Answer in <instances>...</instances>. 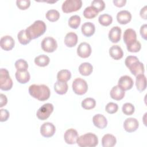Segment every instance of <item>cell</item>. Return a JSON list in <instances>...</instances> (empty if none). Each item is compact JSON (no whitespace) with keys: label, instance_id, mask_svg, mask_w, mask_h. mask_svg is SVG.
I'll return each mask as SVG.
<instances>
[{"label":"cell","instance_id":"cell-40","mask_svg":"<svg viewBox=\"0 0 147 147\" xmlns=\"http://www.w3.org/2000/svg\"><path fill=\"white\" fill-rule=\"evenodd\" d=\"M91 6L99 12L103 10L105 7V3L102 0H94L91 2Z\"/></svg>","mask_w":147,"mask_h":147},{"label":"cell","instance_id":"cell-27","mask_svg":"<svg viewBox=\"0 0 147 147\" xmlns=\"http://www.w3.org/2000/svg\"><path fill=\"white\" fill-rule=\"evenodd\" d=\"M16 78L17 80L21 83L25 84L29 82L30 78V74L28 71H17L15 74Z\"/></svg>","mask_w":147,"mask_h":147},{"label":"cell","instance_id":"cell-43","mask_svg":"<svg viewBox=\"0 0 147 147\" xmlns=\"http://www.w3.org/2000/svg\"><path fill=\"white\" fill-rule=\"evenodd\" d=\"M0 121L5 122L6 121L9 117V112L6 109H1L0 110Z\"/></svg>","mask_w":147,"mask_h":147},{"label":"cell","instance_id":"cell-33","mask_svg":"<svg viewBox=\"0 0 147 147\" xmlns=\"http://www.w3.org/2000/svg\"><path fill=\"white\" fill-rule=\"evenodd\" d=\"M82 107L86 110L94 109L96 105V101L94 98H86L82 102Z\"/></svg>","mask_w":147,"mask_h":147},{"label":"cell","instance_id":"cell-14","mask_svg":"<svg viewBox=\"0 0 147 147\" xmlns=\"http://www.w3.org/2000/svg\"><path fill=\"white\" fill-rule=\"evenodd\" d=\"M139 126L138 120L134 118H129L125 119L123 123L124 129L129 133L135 131Z\"/></svg>","mask_w":147,"mask_h":147},{"label":"cell","instance_id":"cell-2","mask_svg":"<svg viewBox=\"0 0 147 147\" xmlns=\"http://www.w3.org/2000/svg\"><path fill=\"white\" fill-rule=\"evenodd\" d=\"M47 26L41 20L35 21L26 29V34L30 40L35 39L42 35L46 31Z\"/></svg>","mask_w":147,"mask_h":147},{"label":"cell","instance_id":"cell-28","mask_svg":"<svg viewBox=\"0 0 147 147\" xmlns=\"http://www.w3.org/2000/svg\"><path fill=\"white\" fill-rule=\"evenodd\" d=\"M92 71L93 67L90 63H83L79 67V71L80 74L83 76L90 75L92 73Z\"/></svg>","mask_w":147,"mask_h":147},{"label":"cell","instance_id":"cell-44","mask_svg":"<svg viewBox=\"0 0 147 147\" xmlns=\"http://www.w3.org/2000/svg\"><path fill=\"white\" fill-rule=\"evenodd\" d=\"M140 34L144 40L147 38V25L144 24L140 28Z\"/></svg>","mask_w":147,"mask_h":147},{"label":"cell","instance_id":"cell-24","mask_svg":"<svg viewBox=\"0 0 147 147\" xmlns=\"http://www.w3.org/2000/svg\"><path fill=\"white\" fill-rule=\"evenodd\" d=\"M109 54L114 60H119L123 56V52L122 48L119 45H113L109 49Z\"/></svg>","mask_w":147,"mask_h":147},{"label":"cell","instance_id":"cell-45","mask_svg":"<svg viewBox=\"0 0 147 147\" xmlns=\"http://www.w3.org/2000/svg\"><path fill=\"white\" fill-rule=\"evenodd\" d=\"M0 99H1V102H0V107H2L4 106H5L7 104V99L6 96V95H5L3 94H0Z\"/></svg>","mask_w":147,"mask_h":147},{"label":"cell","instance_id":"cell-32","mask_svg":"<svg viewBox=\"0 0 147 147\" xmlns=\"http://www.w3.org/2000/svg\"><path fill=\"white\" fill-rule=\"evenodd\" d=\"M99 22L103 26H107L113 22V17L109 14H102L98 18Z\"/></svg>","mask_w":147,"mask_h":147},{"label":"cell","instance_id":"cell-41","mask_svg":"<svg viewBox=\"0 0 147 147\" xmlns=\"http://www.w3.org/2000/svg\"><path fill=\"white\" fill-rule=\"evenodd\" d=\"M118 106L117 103L114 102L108 103L105 107L106 111L109 114H114L118 111Z\"/></svg>","mask_w":147,"mask_h":147},{"label":"cell","instance_id":"cell-10","mask_svg":"<svg viewBox=\"0 0 147 147\" xmlns=\"http://www.w3.org/2000/svg\"><path fill=\"white\" fill-rule=\"evenodd\" d=\"M56 131V127L55 125L51 122H47L44 123L40 127L41 134L46 138L52 137Z\"/></svg>","mask_w":147,"mask_h":147},{"label":"cell","instance_id":"cell-16","mask_svg":"<svg viewBox=\"0 0 147 147\" xmlns=\"http://www.w3.org/2000/svg\"><path fill=\"white\" fill-rule=\"evenodd\" d=\"M92 122L94 125L99 129H104L107 125V121L106 118L102 114H97L92 117Z\"/></svg>","mask_w":147,"mask_h":147},{"label":"cell","instance_id":"cell-35","mask_svg":"<svg viewBox=\"0 0 147 147\" xmlns=\"http://www.w3.org/2000/svg\"><path fill=\"white\" fill-rule=\"evenodd\" d=\"M80 17L78 15H74L68 20V25L72 29H77L80 24Z\"/></svg>","mask_w":147,"mask_h":147},{"label":"cell","instance_id":"cell-22","mask_svg":"<svg viewBox=\"0 0 147 147\" xmlns=\"http://www.w3.org/2000/svg\"><path fill=\"white\" fill-rule=\"evenodd\" d=\"M78 37L74 32L68 33L64 38V44L68 47H73L75 46L78 42Z\"/></svg>","mask_w":147,"mask_h":147},{"label":"cell","instance_id":"cell-1","mask_svg":"<svg viewBox=\"0 0 147 147\" xmlns=\"http://www.w3.org/2000/svg\"><path fill=\"white\" fill-rule=\"evenodd\" d=\"M28 90L32 97L40 101L47 100L51 95L49 87L45 84H32L29 86Z\"/></svg>","mask_w":147,"mask_h":147},{"label":"cell","instance_id":"cell-17","mask_svg":"<svg viewBox=\"0 0 147 147\" xmlns=\"http://www.w3.org/2000/svg\"><path fill=\"white\" fill-rule=\"evenodd\" d=\"M123 41L126 45H129L137 40V34L136 31L131 28L125 30L123 33Z\"/></svg>","mask_w":147,"mask_h":147},{"label":"cell","instance_id":"cell-4","mask_svg":"<svg viewBox=\"0 0 147 147\" xmlns=\"http://www.w3.org/2000/svg\"><path fill=\"white\" fill-rule=\"evenodd\" d=\"M76 143L80 147H95L98 144V138L95 134L87 133L79 137Z\"/></svg>","mask_w":147,"mask_h":147},{"label":"cell","instance_id":"cell-34","mask_svg":"<svg viewBox=\"0 0 147 147\" xmlns=\"http://www.w3.org/2000/svg\"><path fill=\"white\" fill-rule=\"evenodd\" d=\"M46 18L51 22H55L60 18L59 12L55 9L49 10L46 13Z\"/></svg>","mask_w":147,"mask_h":147},{"label":"cell","instance_id":"cell-38","mask_svg":"<svg viewBox=\"0 0 147 147\" xmlns=\"http://www.w3.org/2000/svg\"><path fill=\"white\" fill-rule=\"evenodd\" d=\"M127 49L130 52H138L141 48V44L138 40L126 45Z\"/></svg>","mask_w":147,"mask_h":147},{"label":"cell","instance_id":"cell-12","mask_svg":"<svg viewBox=\"0 0 147 147\" xmlns=\"http://www.w3.org/2000/svg\"><path fill=\"white\" fill-rule=\"evenodd\" d=\"M79 135L78 131L74 129L67 130L64 134V139L68 144L72 145L76 143Z\"/></svg>","mask_w":147,"mask_h":147},{"label":"cell","instance_id":"cell-47","mask_svg":"<svg viewBox=\"0 0 147 147\" xmlns=\"http://www.w3.org/2000/svg\"><path fill=\"white\" fill-rule=\"evenodd\" d=\"M140 14L142 18L145 20L146 19V6H145L143 8L141 9Z\"/></svg>","mask_w":147,"mask_h":147},{"label":"cell","instance_id":"cell-26","mask_svg":"<svg viewBox=\"0 0 147 147\" xmlns=\"http://www.w3.org/2000/svg\"><path fill=\"white\" fill-rule=\"evenodd\" d=\"M68 86L67 82L56 81L54 84V90L55 92L60 95L65 94L68 90Z\"/></svg>","mask_w":147,"mask_h":147},{"label":"cell","instance_id":"cell-36","mask_svg":"<svg viewBox=\"0 0 147 147\" xmlns=\"http://www.w3.org/2000/svg\"><path fill=\"white\" fill-rule=\"evenodd\" d=\"M14 65L18 71H26L28 68V64L27 61L22 59L17 60L15 62Z\"/></svg>","mask_w":147,"mask_h":147},{"label":"cell","instance_id":"cell-15","mask_svg":"<svg viewBox=\"0 0 147 147\" xmlns=\"http://www.w3.org/2000/svg\"><path fill=\"white\" fill-rule=\"evenodd\" d=\"M15 42L13 37L6 35L1 37L0 40L1 47L5 51H10L14 47Z\"/></svg>","mask_w":147,"mask_h":147},{"label":"cell","instance_id":"cell-7","mask_svg":"<svg viewBox=\"0 0 147 147\" xmlns=\"http://www.w3.org/2000/svg\"><path fill=\"white\" fill-rule=\"evenodd\" d=\"M72 87L74 92L79 95L86 94L88 90V85L86 81L80 78H76L73 81Z\"/></svg>","mask_w":147,"mask_h":147},{"label":"cell","instance_id":"cell-8","mask_svg":"<svg viewBox=\"0 0 147 147\" xmlns=\"http://www.w3.org/2000/svg\"><path fill=\"white\" fill-rule=\"evenodd\" d=\"M53 111V106L52 103H47L41 106L37 111L36 115L40 120H45L48 118Z\"/></svg>","mask_w":147,"mask_h":147},{"label":"cell","instance_id":"cell-42","mask_svg":"<svg viewBox=\"0 0 147 147\" xmlns=\"http://www.w3.org/2000/svg\"><path fill=\"white\" fill-rule=\"evenodd\" d=\"M16 4L20 9L26 10L30 6V1L29 0H17Z\"/></svg>","mask_w":147,"mask_h":147},{"label":"cell","instance_id":"cell-29","mask_svg":"<svg viewBox=\"0 0 147 147\" xmlns=\"http://www.w3.org/2000/svg\"><path fill=\"white\" fill-rule=\"evenodd\" d=\"M34 63L39 67H45L48 65L50 59L45 55H40L34 59Z\"/></svg>","mask_w":147,"mask_h":147},{"label":"cell","instance_id":"cell-5","mask_svg":"<svg viewBox=\"0 0 147 147\" xmlns=\"http://www.w3.org/2000/svg\"><path fill=\"white\" fill-rule=\"evenodd\" d=\"M13 81L9 71L5 68L0 69V88L3 91H8L12 88Z\"/></svg>","mask_w":147,"mask_h":147},{"label":"cell","instance_id":"cell-21","mask_svg":"<svg viewBox=\"0 0 147 147\" xmlns=\"http://www.w3.org/2000/svg\"><path fill=\"white\" fill-rule=\"evenodd\" d=\"M82 33L86 37H90L94 34L95 31V27L94 24L91 22H86L82 25Z\"/></svg>","mask_w":147,"mask_h":147},{"label":"cell","instance_id":"cell-13","mask_svg":"<svg viewBox=\"0 0 147 147\" xmlns=\"http://www.w3.org/2000/svg\"><path fill=\"white\" fill-rule=\"evenodd\" d=\"M132 78L127 75H123L120 77L118 82V85L124 91L130 90L133 86Z\"/></svg>","mask_w":147,"mask_h":147},{"label":"cell","instance_id":"cell-11","mask_svg":"<svg viewBox=\"0 0 147 147\" xmlns=\"http://www.w3.org/2000/svg\"><path fill=\"white\" fill-rule=\"evenodd\" d=\"M91 53L90 45L86 42H81L77 48V54L82 58L88 57Z\"/></svg>","mask_w":147,"mask_h":147},{"label":"cell","instance_id":"cell-31","mask_svg":"<svg viewBox=\"0 0 147 147\" xmlns=\"http://www.w3.org/2000/svg\"><path fill=\"white\" fill-rule=\"evenodd\" d=\"M98 13L99 12L94 7L90 6L85 8L83 11V16L87 19H91L95 17Z\"/></svg>","mask_w":147,"mask_h":147},{"label":"cell","instance_id":"cell-39","mask_svg":"<svg viewBox=\"0 0 147 147\" xmlns=\"http://www.w3.org/2000/svg\"><path fill=\"white\" fill-rule=\"evenodd\" d=\"M122 112L126 115H132L135 110L134 106L130 103H125L122 107Z\"/></svg>","mask_w":147,"mask_h":147},{"label":"cell","instance_id":"cell-9","mask_svg":"<svg viewBox=\"0 0 147 147\" xmlns=\"http://www.w3.org/2000/svg\"><path fill=\"white\" fill-rule=\"evenodd\" d=\"M41 48L46 52H53L57 47V44L55 38L52 37H46L41 41Z\"/></svg>","mask_w":147,"mask_h":147},{"label":"cell","instance_id":"cell-30","mask_svg":"<svg viewBox=\"0 0 147 147\" xmlns=\"http://www.w3.org/2000/svg\"><path fill=\"white\" fill-rule=\"evenodd\" d=\"M71 78V73L68 69H61L57 72V80L67 82Z\"/></svg>","mask_w":147,"mask_h":147},{"label":"cell","instance_id":"cell-37","mask_svg":"<svg viewBox=\"0 0 147 147\" xmlns=\"http://www.w3.org/2000/svg\"><path fill=\"white\" fill-rule=\"evenodd\" d=\"M17 38L18 40V41L22 45H26L30 42L31 40L28 38L26 34L25 30H20L18 34H17Z\"/></svg>","mask_w":147,"mask_h":147},{"label":"cell","instance_id":"cell-46","mask_svg":"<svg viewBox=\"0 0 147 147\" xmlns=\"http://www.w3.org/2000/svg\"><path fill=\"white\" fill-rule=\"evenodd\" d=\"M114 4L117 7H122L125 6V3H126V0H113Z\"/></svg>","mask_w":147,"mask_h":147},{"label":"cell","instance_id":"cell-3","mask_svg":"<svg viewBox=\"0 0 147 147\" xmlns=\"http://www.w3.org/2000/svg\"><path fill=\"white\" fill-rule=\"evenodd\" d=\"M125 63L131 73L135 76L140 74H144L145 71L144 64L139 61L137 57L129 56L125 59Z\"/></svg>","mask_w":147,"mask_h":147},{"label":"cell","instance_id":"cell-25","mask_svg":"<svg viewBox=\"0 0 147 147\" xmlns=\"http://www.w3.org/2000/svg\"><path fill=\"white\" fill-rule=\"evenodd\" d=\"M136 85L137 89L140 92H142L146 89V78L144 74H140L136 76Z\"/></svg>","mask_w":147,"mask_h":147},{"label":"cell","instance_id":"cell-6","mask_svg":"<svg viewBox=\"0 0 147 147\" xmlns=\"http://www.w3.org/2000/svg\"><path fill=\"white\" fill-rule=\"evenodd\" d=\"M82 6L81 0H66L63 3L61 9L63 12L68 13L79 10Z\"/></svg>","mask_w":147,"mask_h":147},{"label":"cell","instance_id":"cell-18","mask_svg":"<svg viewBox=\"0 0 147 147\" xmlns=\"http://www.w3.org/2000/svg\"><path fill=\"white\" fill-rule=\"evenodd\" d=\"M121 29L119 26L113 27L109 33V38L113 43H117L121 40Z\"/></svg>","mask_w":147,"mask_h":147},{"label":"cell","instance_id":"cell-23","mask_svg":"<svg viewBox=\"0 0 147 147\" xmlns=\"http://www.w3.org/2000/svg\"><path fill=\"white\" fill-rule=\"evenodd\" d=\"M116 142L117 139L113 134H105L102 138V145L103 147H113L115 146Z\"/></svg>","mask_w":147,"mask_h":147},{"label":"cell","instance_id":"cell-19","mask_svg":"<svg viewBox=\"0 0 147 147\" xmlns=\"http://www.w3.org/2000/svg\"><path fill=\"white\" fill-rule=\"evenodd\" d=\"M117 20L121 24H127L131 20V14L127 10H121L117 13Z\"/></svg>","mask_w":147,"mask_h":147},{"label":"cell","instance_id":"cell-20","mask_svg":"<svg viewBox=\"0 0 147 147\" xmlns=\"http://www.w3.org/2000/svg\"><path fill=\"white\" fill-rule=\"evenodd\" d=\"M110 96L114 100H120L123 98L125 92L118 85L114 86L110 92Z\"/></svg>","mask_w":147,"mask_h":147}]
</instances>
